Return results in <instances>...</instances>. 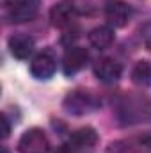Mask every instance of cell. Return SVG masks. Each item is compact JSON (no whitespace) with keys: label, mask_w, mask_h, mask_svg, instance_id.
<instances>
[{"label":"cell","mask_w":151,"mask_h":153,"mask_svg":"<svg viewBox=\"0 0 151 153\" xmlns=\"http://www.w3.org/2000/svg\"><path fill=\"white\" fill-rule=\"evenodd\" d=\"M57 70V62L55 57L50 52H41L34 57V61L30 62V73L39 78V80H46L55 73Z\"/></svg>","instance_id":"277c9868"},{"label":"cell","mask_w":151,"mask_h":153,"mask_svg":"<svg viewBox=\"0 0 151 153\" xmlns=\"http://www.w3.org/2000/svg\"><path fill=\"white\" fill-rule=\"evenodd\" d=\"M0 123H2V137H4V139H7V137H9V134H11V126H9V121H7L5 114L0 117Z\"/></svg>","instance_id":"4fadbf2b"},{"label":"cell","mask_w":151,"mask_h":153,"mask_svg":"<svg viewBox=\"0 0 151 153\" xmlns=\"http://www.w3.org/2000/svg\"><path fill=\"white\" fill-rule=\"evenodd\" d=\"M18 150H20V153H48L50 143L43 130L30 128L21 135V139L18 143Z\"/></svg>","instance_id":"7a4b0ae2"},{"label":"cell","mask_w":151,"mask_h":153,"mask_svg":"<svg viewBox=\"0 0 151 153\" xmlns=\"http://www.w3.org/2000/svg\"><path fill=\"white\" fill-rule=\"evenodd\" d=\"M89 61V53L85 48L82 46H71L62 59V68L66 75H75L76 71H80Z\"/></svg>","instance_id":"5b68a950"},{"label":"cell","mask_w":151,"mask_h":153,"mask_svg":"<svg viewBox=\"0 0 151 153\" xmlns=\"http://www.w3.org/2000/svg\"><path fill=\"white\" fill-rule=\"evenodd\" d=\"M41 0H13L9 5V18L16 23L30 22L39 11Z\"/></svg>","instance_id":"3957f363"},{"label":"cell","mask_w":151,"mask_h":153,"mask_svg":"<svg viewBox=\"0 0 151 153\" xmlns=\"http://www.w3.org/2000/svg\"><path fill=\"white\" fill-rule=\"evenodd\" d=\"M112 41H114V30L107 25H100V27H96L89 32V43L98 50H103V48L110 46Z\"/></svg>","instance_id":"8fae6325"},{"label":"cell","mask_w":151,"mask_h":153,"mask_svg":"<svg viewBox=\"0 0 151 153\" xmlns=\"http://www.w3.org/2000/svg\"><path fill=\"white\" fill-rule=\"evenodd\" d=\"M123 73V66L114 61L110 57H105V59H100L94 66V75L98 76L101 82H107V84H112L115 82Z\"/></svg>","instance_id":"52a82bcc"},{"label":"cell","mask_w":151,"mask_h":153,"mask_svg":"<svg viewBox=\"0 0 151 153\" xmlns=\"http://www.w3.org/2000/svg\"><path fill=\"white\" fill-rule=\"evenodd\" d=\"M9 50L16 59H27L34 52V39L29 34H16L9 39Z\"/></svg>","instance_id":"ba28073f"},{"label":"cell","mask_w":151,"mask_h":153,"mask_svg":"<svg viewBox=\"0 0 151 153\" xmlns=\"http://www.w3.org/2000/svg\"><path fill=\"white\" fill-rule=\"evenodd\" d=\"M98 107V100L84 89H76L73 93H70L64 98V109L70 114L75 116H82V114H89Z\"/></svg>","instance_id":"6da1fadb"},{"label":"cell","mask_w":151,"mask_h":153,"mask_svg":"<svg viewBox=\"0 0 151 153\" xmlns=\"http://www.w3.org/2000/svg\"><path fill=\"white\" fill-rule=\"evenodd\" d=\"M130 16H132V9L124 2L114 0L105 7V18L112 27H124L128 23Z\"/></svg>","instance_id":"8992f818"},{"label":"cell","mask_w":151,"mask_h":153,"mask_svg":"<svg viewBox=\"0 0 151 153\" xmlns=\"http://www.w3.org/2000/svg\"><path fill=\"white\" fill-rule=\"evenodd\" d=\"M132 78L135 84L148 87L151 85V62L150 61H139L132 71Z\"/></svg>","instance_id":"7c38bea8"},{"label":"cell","mask_w":151,"mask_h":153,"mask_svg":"<svg viewBox=\"0 0 151 153\" xmlns=\"http://www.w3.org/2000/svg\"><path fill=\"white\" fill-rule=\"evenodd\" d=\"M76 13L75 9L68 4H57L55 7H52L50 11V20H52V25L53 27H59V29H64L68 25L73 23Z\"/></svg>","instance_id":"9c48e42d"},{"label":"cell","mask_w":151,"mask_h":153,"mask_svg":"<svg viewBox=\"0 0 151 153\" xmlns=\"http://www.w3.org/2000/svg\"><path fill=\"white\" fill-rule=\"evenodd\" d=\"M96 141H98V134L94 132V128L85 126V128L76 130L75 134L71 135V139H70V146H71L73 150H82V148L94 146Z\"/></svg>","instance_id":"30bf717a"}]
</instances>
